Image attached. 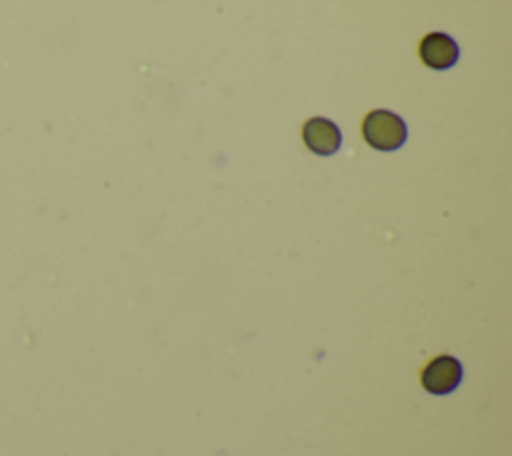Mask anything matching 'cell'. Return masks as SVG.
<instances>
[{
    "mask_svg": "<svg viewBox=\"0 0 512 456\" xmlns=\"http://www.w3.org/2000/svg\"><path fill=\"white\" fill-rule=\"evenodd\" d=\"M362 136L376 150H396L406 142V124L390 110H372L362 122Z\"/></svg>",
    "mask_w": 512,
    "mask_h": 456,
    "instance_id": "1",
    "label": "cell"
},
{
    "mask_svg": "<svg viewBox=\"0 0 512 456\" xmlns=\"http://www.w3.org/2000/svg\"><path fill=\"white\" fill-rule=\"evenodd\" d=\"M420 60L434 68V70H446L454 66L458 60V44L442 32H430L420 40Z\"/></svg>",
    "mask_w": 512,
    "mask_h": 456,
    "instance_id": "3",
    "label": "cell"
},
{
    "mask_svg": "<svg viewBox=\"0 0 512 456\" xmlns=\"http://www.w3.org/2000/svg\"><path fill=\"white\" fill-rule=\"evenodd\" d=\"M304 144L318 156H330L340 148L342 136L338 126L328 118H310L302 128Z\"/></svg>",
    "mask_w": 512,
    "mask_h": 456,
    "instance_id": "4",
    "label": "cell"
},
{
    "mask_svg": "<svg viewBox=\"0 0 512 456\" xmlns=\"http://www.w3.org/2000/svg\"><path fill=\"white\" fill-rule=\"evenodd\" d=\"M462 380V364L458 358L442 354L432 358L420 372V384L430 394H448L458 388Z\"/></svg>",
    "mask_w": 512,
    "mask_h": 456,
    "instance_id": "2",
    "label": "cell"
}]
</instances>
